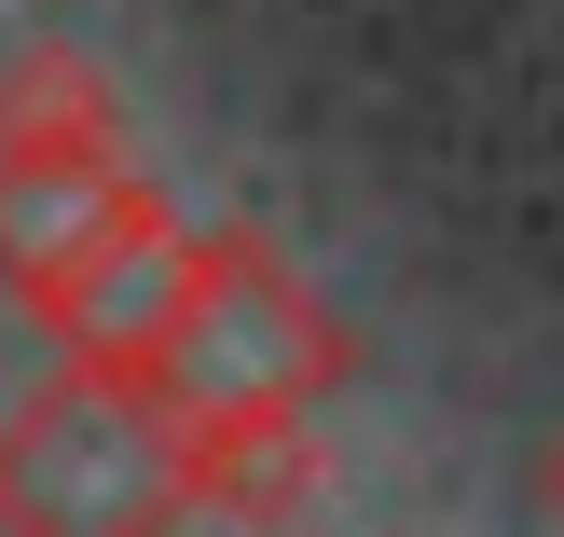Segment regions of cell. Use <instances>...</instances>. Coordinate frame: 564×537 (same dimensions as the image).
Instances as JSON below:
<instances>
[{"label": "cell", "mask_w": 564, "mask_h": 537, "mask_svg": "<svg viewBox=\"0 0 564 537\" xmlns=\"http://www.w3.org/2000/svg\"><path fill=\"white\" fill-rule=\"evenodd\" d=\"M538 524H551V537H564V428H551V441H538Z\"/></svg>", "instance_id": "obj_6"}, {"label": "cell", "mask_w": 564, "mask_h": 537, "mask_svg": "<svg viewBox=\"0 0 564 537\" xmlns=\"http://www.w3.org/2000/svg\"><path fill=\"white\" fill-rule=\"evenodd\" d=\"M345 373H358V345L303 290V262H275L262 235H207L180 345H165V400H330Z\"/></svg>", "instance_id": "obj_2"}, {"label": "cell", "mask_w": 564, "mask_h": 537, "mask_svg": "<svg viewBox=\"0 0 564 537\" xmlns=\"http://www.w3.org/2000/svg\"><path fill=\"white\" fill-rule=\"evenodd\" d=\"M0 165H124V83L69 42L0 55Z\"/></svg>", "instance_id": "obj_5"}, {"label": "cell", "mask_w": 564, "mask_h": 537, "mask_svg": "<svg viewBox=\"0 0 564 537\" xmlns=\"http://www.w3.org/2000/svg\"><path fill=\"white\" fill-rule=\"evenodd\" d=\"M193 262H207V235L152 193V207H138V221H124V235H110L28 331H55V358H69V373H110L124 400H165V345H180Z\"/></svg>", "instance_id": "obj_4"}, {"label": "cell", "mask_w": 564, "mask_h": 537, "mask_svg": "<svg viewBox=\"0 0 564 537\" xmlns=\"http://www.w3.org/2000/svg\"><path fill=\"white\" fill-rule=\"evenodd\" d=\"M180 469L152 441V400L110 373H55L0 414V537H180Z\"/></svg>", "instance_id": "obj_1"}, {"label": "cell", "mask_w": 564, "mask_h": 537, "mask_svg": "<svg viewBox=\"0 0 564 537\" xmlns=\"http://www.w3.org/2000/svg\"><path fill=\"white\" fill-rule=\"evenodd\" d=\"M152 441H165V469H180L193 524L303 537L330 511V428H317V400H152Z\"/></svg>", "instance_id": "obj_3"}]
</instances>
